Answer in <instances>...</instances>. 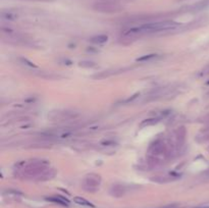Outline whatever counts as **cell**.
<instances>
[{
  "instance_id": "6da1fadb",
  "label": "cell",
  "mask_w": 209,
  "mask_h": 208,
  "mask_svg": "<svg viewBox=\"0 0 209 208\" xmlns=\"http://www.w3.org/2000/svg\"><path fill=\"white\" fill-rule=\"evenodd\" d=\"M180 24L171 20H165V22H148V24H142L139 27H135L125 33V36H138L142 34H149V33L161 32V31H169L178 28Z\"/></svg>"
},
{
  "instance_id": "7a4b0ae2",
  "label": "cell",
  "mask_w": 209,
  "mask_h": 208,
  "mask_svg": "<svg viewBox=\"0 0 209 208\" xmlns=\"http://www.w3.org/2000/svg\"><path fill=\"white\" fill-rule=\"evenodd\" d=\"M99 184H100V177L97 174H90L85 179V187H88L89 189L91 188L96 189L97 187H99Z\"/></svg>"
},
{
  "instance_id": "3957f363",
  "label": "cell",
  "mask_w": 209,
  "mask_h": 208,
  "mask_svg": "<svg viewBox=\"0 0 209 208\" xmlns=\"http://www.w3.org/2000/svg\"><path fill=\"white\" fill-rule=\"evenodd\" d=\"M47 200H48V201L53 202V203H57V204H59V205H62V206H68V205H70V201H68V199H65L64 197H62V196L49 197V198H47Z\"/></svg>"
},
{
  "instance_id": "277c9868",
  "label": "cell",
  "mask_w": 209,
  "mask_h": 208,
  "mask_svg": "<svg viewBox=\"0 0 209 208\" xmlns=\"http://www.w3.org/2000/svg\"><path fill=\"white\" fill-rule=\"evenodd\" d=\"M74 202L81 206H86V207H92V208L95 207L90 201H88V200H86L85 198H82V197H75Z\"/></svg>"
},
{
  "instance_id": "5b68a950",
  "label": "cell",
  "mask_w": 209,
  "mask_h": 208,
  "mask_svg": "<svg viewBox=\"0 0 209 208\" xmlns=\"http://www.w3.org/2000/svg\"><path fill=\"white\" fill-rule=\"evenodd\" d=\"M107 36H104V35H101V36H96L92 39L93 43H97V44H102V43L107 42Z\"/></svg>"
},
{
  "instance_id": "8992f818",
  "label": "cell",
  "mask_w": 209,
  "mask_h": 208,
  "mask_svg": "<svg viewBox=\"0 0 209 208\" xmlns=\"http://www.w3.org/2000/svg\"><path fill=\"white\" fill-rule=\"evenodd\" d=\"M156 57V54H149V55H145L143 57H140L137 59V61H146V60H150V59Z\"/></svg>"
},
{
  "instance_id": "52a82bcc",
  "label": "cell",
  "mask_w": 209,
  "mask_h": 208,
  "mask_svg": "<svg viewBox=\"0 0 209 208\" xmlns=\"http://www.w3.org/2000/svg\"><path fill=\"white\" fill-rule=\"evenodd\" d=\"M2 17L6 18V20H15L17 16L13 13H2Z\"/></svg>"
},
{
  "instance_id": "ba28073f",
  "label": "cell",
  "mask_w": 209,
  "mask_h": 208,
  "mask_svg": "<svg viewBox=\"0 0 209 208\" xmlns=\"http://www.w3.org/2000/svg\"><path fill=\"white\" fill-rule=\"evenodd\" d=\"M196 208H209V206H198Z\"/></svg>"
}]
</instances>
